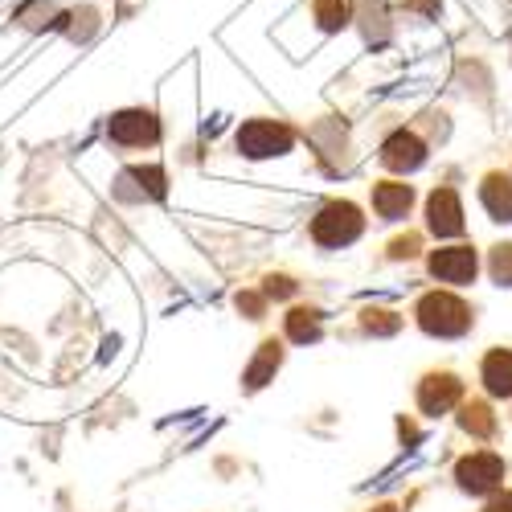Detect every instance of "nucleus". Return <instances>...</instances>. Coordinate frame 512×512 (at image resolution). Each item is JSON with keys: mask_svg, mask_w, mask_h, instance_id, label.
<instances>
[{"mask_svg": "<svg viewBox=\"0 0 512 512\" xmlns=\"http://www.w3.org/2000/svg\"><path fill=\"white\" fill-rule=\"evenodd\" d=\"M291 291V279H271L267 283V295H287Z\"/></svg>", "mask_w": 512, "mask_h": 512, "instance_id": "412c9836", "label": "nucleus"}, {"mask_svg": "<svg viewBox=\"0 0 512 512\" xmlns=\"http://www.w3.org/2000/svg\"><path fill=\"white\" fill-rule=\"evenodd\" d=\"M398 316L394 312H365V328L369 332H398Z\"/></svg>", "mask_w": 512, "mask_h": 512, "instance_id": "a211bd4d", "label": "nucleus"}, {"mask_svg": "<svg viewBox=\"0 0 512 512\" xmlns=\"http://www.w3.org/2000/svg\"><path fill=\"white\" fill-rule=\"evenodd\" d=\"M484 205L496 222H512V181L508 177H488L484 181Z\"/></svg>", "mask_w": 512, "mask_h": 512, "instance_id": "f8f14e48", "label": "nucleus"}, {"mask_svg": "<svg viewBox=\"0 0 512 512\" xmlns=\"http://www.w3.org/2000/svg\"><path fill=\"white\" fill-rule=\"evenodd\" d=\"M484 512H512V492H504V496H496V500H492V504H488Z\"/></svg>", "mask_w": 512, "mask_h": 512, "instance_id": "aec40b11", "label": "nucleus"}, {"mask_svg": "<svg viewBox=\"0 0 512 512\" xmlns=\"http://www.w3.org/2000/svg\"><path fill=\"white\" fill-rule=\"evenodd\" d=\"M287 336L291 340H316L320 336V312H312V308H295L291 316H287Z\"/></svg>", "mask_w": 512, "mask_h": 512, "instance_id": "4468645a", "label": "nucleus"}, {"mask_svg": "<svg viewBox=\"0 0 512 512\" xmlns=\"http://www.w3.org/2000/svg\"><path fill=\"white\" fill-rule=\"evenodd\" d=\"M410 201H414V189L410 185H398V181H386L373 189V209L381 213L386 222H398L410 213Z\"/></svg>", "mask_w": 512, "mask_h": 512, "instance_id": "9d476101", "label": "nucleus"}, {"mask_svg": "<svg viewBox=\"0 0 512 512\" xmlns=\"http://www.w3.org/2000/svg\"><path fill=\"white\" fill-rule=\"evenodd\" d=\"M238 148L246 156H279L291 148V132L283 123H271V119H254L238 132Z\"/></svg>", "mask_w": 512, "mask_h": 512, "instance_id": "20e7f679", "label": "nucleus"}, {"mask_svg": "<svg viewBox=\"0 0 512 512\" xmlns=\"http://www.w3.org/2000/svg\"><path fill=\"white\" fill-rule=\"evenodd\" d=\"M279 357H283V353H279V345H275V340H267L263 353H259V361H254V365L246 369V386H250V390H254V386H263V381L279 369Z\"/></svg>", "mask_w": 512, "mask_h": 512, "instance_id": "2eb2a0df", "label": "nucleus"}, {"mask_svg": "<svg viewBox=\"0 0 512 512\" xmlns=\"http://www.w3.org/2000/svg\"><path fill=\"white\" fill-rule=\"evenodd\" d=\"M316 17H320L324 29H336V25H345L349 5H345V0H316Z\"/></svg>", "mask_w": 512, "mask_h": 512, "instance_id": "dca6fc26", "label": "nucleus"}, {"mask_svg": "<svg viewBox=\"0 0 512 512\" xmlns=\"http://www.w3.org/2000/svg\"><path fill=\"white\" fill-rule=\"evenodd\" d=\"M422 160H426V148H422V140L410 136V132L390 136L386 148H381V164L394 168V173H410V168H418Z\"/></svg>", "mask_w": 512, "mask_h": 512, "instance_id": "1a4fd4ad", "label": "nucleus"}, {"mask_svg": "<svg viewBox=\"0 0 512 512\" xmlns=\"http://www.w3.org/2000/svg\"><path fill=\"white\" fill-rule=\"evenodd\" d=\"M418 324L431 336H463L467 324H472V308L451 291H431L418 304Z\"/></svg>", "mask_w": 512, "mask_h": 512, "instance_id": "f257e3e1", "label": "nucleus"}, {"mask_svg": "<svg viewBox=\"0 0 512 512\" xmlns=\"http://www.w3.org/2000/svg\"><path fill=\"white\" fill-rule=\"evenodd\" d=\"M390 250H394V254H398V259H410V254H414V250H418V238H414V234H406V238H398V242H394V246H390Z\"/></svg>", "mask_w": 512, "mask_h": 512, "instance_id": "6ab92c4d", "label": "nucleus"}, {"mask_svg": "<svg viewBox=\"0 0 512 512\" xmlns=\"http://www.w3.org/2000/svg\"><path fill=\"white\" fill-rule=\"evenodd\" d=\"M377 512H394V508H377Z\"/></svg>", "mask_w": 512, "mask_h": 512, "instance_id": "4be33fe9", "label": "nucleus"}, {"mask_svg": "<svg viewBox=\"0 0 512 512\" xmlns=\"http://www.w3.org/2000/svg\"><path fill=\"white\" fill-rule=\"evenodd\" d=\"M431 275L443 283H472L476 279V250L472 246H443L431 254Z\"/></svg>", "mask_w": 512, "mask_h": 512, "instance_id": "39448f33", "label": "nucleus"}, {"mask_svg": "<svg viewBox=\"0 0 512 512\" xmlns=\"http://www.w3.org/2000/svg\"><path fill=\"white\" fill-rule=\"evenodd\" d=\"M455 480H459L463 492H492L504 480V459L492 455V451H476V455L459 459Z\"/></svg>", "mask_w": 512, "mask_h": 512, "instance_id": "7ed1b4c3", "label": "nucleus"}, {"mask_svg": "<svg viewBox=\"0 0 512 512\" xmlns=\"http://www.w3.org/2000/svg\"><path fill=\"white\" fill-rule=\"evenodd\" d=\"M361 209L357 205H349V201H332V205H324L320 209V218L312 222V238L320 242V246H328V250H336V246H349L357 234H361Z\"/></svg>", "mask_w": 512, "mask_h": 512, "instance_id": "f03ea898", "label": "nucleus"}, {"mask_svg": "<svg viewBox=\"0 0 512 512\" xmlns=\"http://www.w3.org/2000/svg\"><path fill=\"white\" fill-rule=\"evenodd\" d=\"M459 394H463L459 377H451V373H431V377L422 381V390H418V406H422V414H447V410L459 402Z\"/></svg>", "mask_w": 512, "mask_h": 512, "instance_id": "6e6552de", "label": "nucleus"}, {"mask_svg": "<svg viewBox=\"0 0 512 512\" xmlns=\"http://www.w3.org/2000/svg\"><path fill=\"white\" fill-rule=\"evenodd\" d=\"M459 426L467 435H476V439H488L492 431H496V418H492V410L484 406V402H467L463 410H459Z\"/></svg>", "mask_w": 512, "mask_h": 512, "instance_id": "ddd939ff", "label": "nucleus"}, {"mask_svg": "<svg viewBox=\"0 0 512 512\" xmlns=\"http://www.w3.org/2000/svg\"><path fill=\"white\" fill-rule=\"evenodd\" d=\"M426 222L439 238H451L463 230V205L455 197V189H435L431 201H426Z\"/></svg>", "mask_w": 512, "mask_h": 512, "instance_id": "0eeeda50", "label": "nucleus"}, {"mask_svg": "<svg viewBox=\"0 0 512 512\" xmlns=\"http://www.w3.org/2000/svg\"><path fill=\"white\" fill-rule=\"evenodd\" d=\"M484 386L496 398H508L512 394V353L508 349H496V353L484 357Z\"/></svg>", "mask_w": 512, "mask_h": 512, "instance_id": "9b49d317", "label": "nucleus"}, {"mask_svg": "<svg viewBox=\"0 0 512 512\" xmlns=\"http://www.w3.org/2000/svg\"><path fill=\"white\" fill-rule=\"evenodd\" d=\"M107 132H111V140H115V144L136 148V144H156L160 123H156L148 111H119V115L111 119Z\"/></svg>", "mask_w": 512, "mask_h": 512, "instance_id": "423d86ee", "label": "nucleus"}, {"mask_svg": "<svg viewBox=\"0 0 512 512\" xmlns=\"http://www.w3.org/2000/svg\"><path fill=\"white\" fill-rule=\"evenodd\" d=\"M492 279L500 287H512V242L492 250Z\"/></svg>", "mask_w": 512, "mask_h": 512, "instance_id": "f3484780", "label": "nucleus"}]
</instances>
